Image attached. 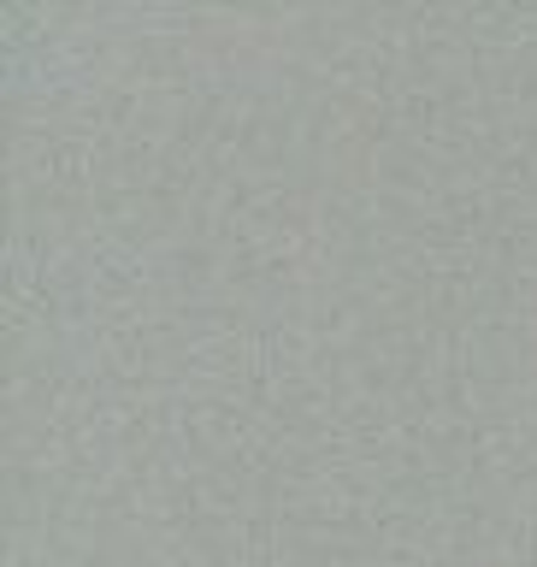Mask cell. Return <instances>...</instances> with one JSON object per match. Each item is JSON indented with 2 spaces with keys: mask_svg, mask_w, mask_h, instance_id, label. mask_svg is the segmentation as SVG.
<instances>
[]
</instances>
